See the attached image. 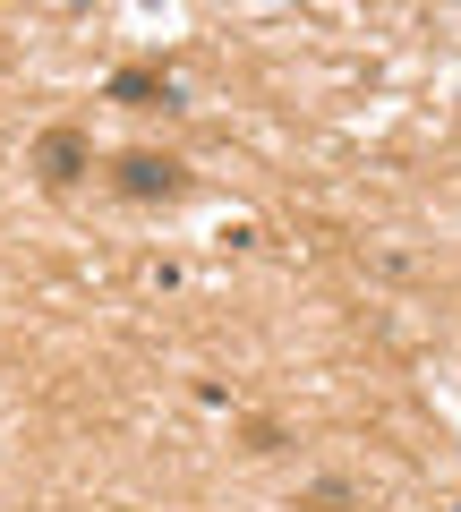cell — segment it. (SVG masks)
<instances>
[{"instance_id": "1", "label": "cell", "mask_w": 461, "mask_h": 512, "mask_svg": "<svg viewBox=\"0 0 461 512\" xmlns=\"http://www.w3.org/2000/svg\"><path fill=\"white\" fill-rule=\"evenodd\" d=\"M111 188H120V197H137V205H154V197H180L188 171L171 163V154H120V163H111Z\"/></svg>"}, {"instance_id": "2", "label": "cell", "mask_w": 461, "mask_h": 512, "mask_svg": "<svg viewBox=\"0 0 461 512\" xmlns=\"http://www.w3.org/2000/svg\"><path fill=\"white\" fill-rule=\"evenodd\" d=\"M35 171H43V188H77V171H86V137H77V128H43V137H35Z\"/></svg>"}, {"instance_id": "3", "label": "cell", "mask_w": 461, "mask_h": 512, "mask_svg": "<svg viewBox=\"0 0 461 512\" xmlns=\"http://www.w3.org/2000/svg\"><path fill=\"white\" fill-rule=\"evenodd\" d=\"M103 94H111V103H129V111H180V86H171L163 69H120Z\"/></svg>"}]
</instances>
